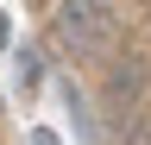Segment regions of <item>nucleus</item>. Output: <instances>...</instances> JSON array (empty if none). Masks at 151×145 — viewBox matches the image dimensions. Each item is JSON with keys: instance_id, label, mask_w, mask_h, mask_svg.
<instances>
[{"instance_id": "1", "label": "nucleus", "mask_w": 151, "mask_h": 145, "mask_svg": "<svg viewBox=\"0 0 151 145\" xmlns=\"http://www.w3.org/2000/svg\"><path fill=\"white\" fill-rule=\"evenodd\" d=\"M50 44H57V57H69V63H113L120 44H126L120 0H57Z\"/></svg>"}, {"instance_id": "2", "label": "nucleus", "mask_w": 151, "mask_h": 145, "mask_svg": "<svg viewBox=\"0 0 151 145\" xmlns=\"http://www.w3.org/2000/svg\"><path fill=\"white\" fill-rule=\"evenodd\" d=\"M151 88V57L145 50H132V57H113L107 63V107H113V120L126 126V114L139 107V95Z\"/></svg>"}, {"instance_id": "3", "label": "nucleus", "mask_w": 151, "mask_h": 145, "mask_svg": "<svg viewBox=\"0 0 151 145\" xmlns=\"http://www.w3.org/2000/svg\"><path fill=\"white\" fill-rule=\"evenodd\" d=\"M13 88H19V95H38V88H44V63H38V50L25 44V50H13Z\"/></svg>"}, {"instance_id": "4", "label": "nucleus", "mask_w": 151, "mask_h": 145, "mask_svg": "<svg viewBox=\"0 0 151 145\" xmlns=\"http://www.w3.org/2000/svg\"><path fill=\"white\" fill-rule=\"evenodd\" d=\"M32 145H63V139H57L50 126H32Z\"/></svg>"}]
</instances>
